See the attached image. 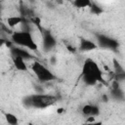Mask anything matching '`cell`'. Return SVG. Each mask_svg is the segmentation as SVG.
Instances as JSON below:
<instances>
[{"label":"cell","mask_w":125,"mask_h":125,"mask_svg":"<svg viewBox=\"0 0 125 125\" xmlns=\"http://www.w3.org/2000/svg\"><path fill=\"white\" fill-rule=\"evenodd\" d=\"M81 78L88 86H95L98 83H104L103 70L93 59H87L82 65Z\"/></svg>","instance_id":"cell-1"},{"label":"cell","mask_w":125,"mask_h":125,"mask_svg":"<svg viewBox=\"0 0 125 125\" xmlns=\"http://www.w3.org/2000/svg\"><path fill=\"white\" fill-rule=\"evenodd\" d=\"M11 40L14 43V45H17L31 51H37L38 49V44L35 41L32 33L29 31H25V30L14 31L11 34Z\"/></svg>","instance_id":"cell-2"},{"label":"cell","mask_w":125,"mask_h":125,"mask_svg":"<svg viewBox=\"0 0 125 125\" xmlns=\"http://www.w3.org/2000/svg\"><path fill=\"white\" fill-rule=\"evenodd\" d=\"M57 99L50 95L33 94L26 96L23 100V104L28 107L34 108H47L56 103Z\"/></svg>","instance_id":"cell-3"},{"label":"cell","mask_w":125,"mask_h":125,"mask_svg":"<svg viewBox=\"0 0 125 125\" xmlns=\"http://www.w3.org/2000/svg\"><path fill=\"white\" fill-rule=\"evenodd\" d=\"M30 69L40 82H50L56 78L55 74L38 61H33L30 63Z\"/></svg>","instance_id":"cell-4"},{"label":"cell","mask_w":125,"mask_h":125,"mask_svg":"<svg viewBox=\"0 0 125 125\" xmlns=\"http://www.w3.org/2000/svg\"><path fill=\"white\" fill-rule=\"evenodd\" d=\"M97 41L102 47L107 48V49H116L118 46V43L116 40L109 38L107 36H104V35H99L97 37Z\"/></svg>","instance_id":"cell-5"},{"label":"cell","mask_w":125,"mask_h":125,"mask_svg":"<svg viewBox=\"0 0 125 125\" xmlns=\"http://www.w3.org/2000/svg\"><path fill=\"white\" fill-rule=\"evenodd\" d=\"M96 48H97V44L94 41L87 39V38H81L80 39L78 49L81 52H90V51L95 50Z\"/></svg>","instance_id":"cell-6"},{"label":"cell","mask_w":125,"mask_h":125,"mask_svg":"<svg viewBox=\"0 0 125 125\" xmlns=\"http://www.w3.org/2000/svg\"><path fill=\"white\" fill-rule=\"evenodd\" d=\"M11 53H12L13 56L21 57V58H23L25 61L32 59V56L30 55V53L27 52L25 48H22V47H20V46H17V47H16V46L14 45L13 47H11Z\"/></svg>","instance_id":"cell-7"},{"label":"cell","mask_w":125,"mask_h":125,"mask_svg":"<svg viewBox=\"0 0 125 125\" xmlns=\"http://www.w3.org/2000/svg\"><path fill=\"white\" fill-rule=\"evenodd\" d=\"M13 63H14V66L16 67V69H18L19 71L25 72L28 70V65L26 63V61L21 57L13 56Z\"/></svg>","instance_id":"cell-8"},{"label":"cell","mask_w":125,"mask_h":125,"mask_svg":"<svg viewBox=\"0 0 125 125\" xmlns=\"http://www.w3.org/2000/svg\"><path fill=\"white\" fill-rule=\"evenodd\" d=\"M24 21L23 17L21 16H17V15H13L7 18L6 20V23L10 28H14L18 25H21L22 22Z\"/></svg>","instance_id":"cell-9"},{"label":"cell","mask_w":125,"mask_h":125,"mask_svg":"<svg viewBox=\"0 0 125 125\" xmlns=\"http://www.w3.org/2000/svg\"><path fill=\"white\" fill-rule=\"evenodd\" d=\"M42 43H43L44 48L47 50H51L56 46V40H55L54 36L49 32L48 33L46 32L42 36Z\"/></svg>","instance_id":"cell-10"},{"label":"cell","mask_w":125,"mask_h":125,"mask_svg":"<svg viewBox=\"0 0 125 125\" xmlns=\"http://www.w3.org/2000/svg\"><path fill=\"white\" fill-rule=\"evenodd\" d=\"M91 3H92L91 0H73V5L78 9L89 8Z\"/></svg>","instance_id":"cell-11"},{"label":"cell","mask_w":125,"mask_h":125,"mask_svg":"<svg viewBox=\"0 0 125 125\" xmlns=\"http://www.w3.org/2000/svg\"><path fill=\"white\" fill-rule=\"evenodd\" d=\"M5 119L11 125H17L19 123V119H18L17 115H15L14 113H11V112L5 113Z\"/></svg>","instance_id":"cell-12"},{"label":"cell","mask_w":125,"mask_h":125,"mask_svg":"<svg viewBox=\"0 0 125 125\" xmlns=\"http://www.w3.org/2000/svg\"><path fill=\"white\" fill-rule=\"evenodd\" d=\"M92 111H93V104H85V105H83L82 106V109H81V112H82V114L84 115V116H90V115H92ZM93 116V115H92Z\"/></svg>","instance_id":"cell-13"},{"label":"cell","mask_w":125,"mask_h":125,"mask_svg":"<svg viewBox=\"0 0 125 125\" xmlns=\"http://www.w3.org/2000/svg\"><path fill=\"white\" fill-rule=\"evenodd\" d=\"M90 10H91V12L93 13V14H95V15H99V14H101L102 13V8L98 5V4H96V3H91V5H90Z\"/></svg>","instance_id":"cell-14"},{"label":"cell","mask_w":125,"mask_h":125,"mask_svg":"<svg viewBox=\"0 0 125 125\" xmlns=\"http://www.w3.org/2000/svg\"><path fill=\"white\" fill-rule=\"evenodd\" d=\"M66 48H67V50H68L69 52H71V53H74V52L76 51V48L73 47V46H71V45H67Z\"/></svg>","instance_id":"cell-15"},{"label":"cell","mask_w":125,"mask_h":125,"mask_svg":"<svg viewBox=\"0 0 125 125\" xmlns=\"http://www.w3.org/2000/svg\"><path fill=\"white\" fill-rule=\"evenodd\" d=\"M6 40H7V39H4V38H1V37H0V47L3 46V45H5Z\"/></svg>","instance_id":"cell-16"},{"label":"cell","mask_w":125,"mask_h":125,"mask_svg":"<svg viewBox=\"0 0 125 125\" xmlns=\"http://www.w3.org/2000/svg\"><path fill=\"white\" fill-rule=\"evenodd\" d=\"M57 112H58L59 114H61V113H62V112H63V108H62V107H59V108L57 109Z\"/></svg>","instance_id":"cell-17"}]
</instances>
